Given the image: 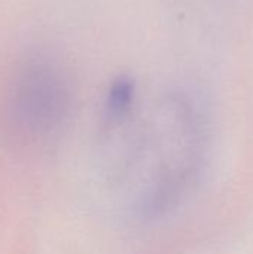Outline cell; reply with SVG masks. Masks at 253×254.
<instances>
[{
	"instance_id": "6da1fadb",
	"label": "cell",
	"mask_w": 253,
	"mask_h": 254,
	"mask_svg": "<svg viewBox=\"0 0 253 254\" xmlns=\"http://www.w3.org/2000/svg\"><path fill=\"white\" fill-rule=\"evenodd\" d=\"M70 92L61 71L46 61L28 64L19 74L13 95L12 115L21 131L46 135L66 119Z\"/></svg>"
},
{
	"instance_id": "7a4b0ae2",
	"label": "cell",
	"mask_w": 253,
	"mask_h": 254,
	"mask_svg": "<svg viewBox=\"0 0 253 254\" xmlns=\"http://www.w3.org/2000/svg\"><path fill=\"white\" fill-rule=\"evenodd\" d=\"M134 80L128 76H119L115 79L109 88L107 97H106V116L109 121H122L127 113L130 112V107L134 100Z\"/></svg>"
}]
</instances>
